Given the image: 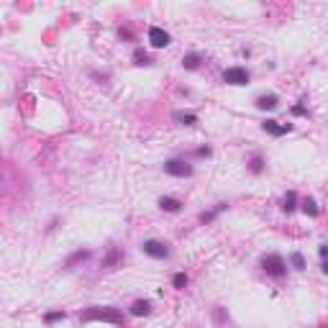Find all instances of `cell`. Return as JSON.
<instances>
[{
  "label": "cell",
  "instance_id": "11",
  "mask_svg": "<svg viewBox=\"0 0 328 328\" xmlns=\"http://www.w3.org/2000/svg\"><path fill=\"white\" fill-rule=\"evenodd\" d=\"M159 208H162V211H169V213H177L182 208V203L175 200V197H159Z\"/></svg>",
  "mask_w": 328,
  "mask_h": 328
},
{
  "label": "cell",
  "instance_id": "10",
  "mask_svg": "<svg viewBox=\"0 0 328 328\" xmlns=\"http://www.w3.org/2000/svg\"><path fill=\"white\" fill-rule=\"evenodd\" d=\"M121 259H123L121 249H111V251H108V257L103 259V267H105V269H113V267H115V264L121 262Z\"/></svg>",
  "mask_w": 328,
  "mask_h": 328
},
{
  "label": "cell",
  "instance_id": "12",
  "mask_svg": "<svg viewBox=\"0 0 328 328\" xmlns=\"http://www.w3.org/2000/svg\"><path fill=\"white\" fill-rule=\"evenodd\" d=\"M303 213L311 215V218H315L318 213H321V211H318V203H315L313 197H305V200H303Z\"/></svg>",
  "mask_w": 328,
  "mask_h": 328
},
{
  "label": "cell",
  "instance_id": "23",
  "mask_svg": "<svg viewBox=\"0 0 328 328\" xmlns=\"http://www.w3.org/2000/svg\"><path fill=\"white\" fill-rule=\"evenodd\" d=\"M197 157H211V149H208V147H200V149H197Z\"/></svg>",
  "mask_w": 328,
  "mask_h": 328
},
{
  "label": "cell",
  "instance_id": "16",
  "mask_svg": "<svg viewBox=\"0 0 328 328\" xmlns=\"http://www.w3.org/2000/svg\"><path fill=\"white\" fill-rule=\"evenodd\" d=\"M175 118H177V121H182L185 126H195L197 123V115H193V113H175Z\"/></svg>",
  "mask_w": 328,
  "mask_h": 328
},
{
  "label": "cell",
  "instance_id": "4",
  "mask_svg": "<svg viewBox=\"0 0 328 328\" xmlns=\"http://www.w3.org/2000/svg\"><path fill=\"white\" fill-rule=\"evenodd\" d=\"M164 172L175 175V177H190L193 175V167L185 159H169V162H164Z\"/></svg>",
  "mask_w": 328,
  "mask_h": 328
},
{
  "label": "cell",
  "instance_id": "6",
  "mask_svg": "<svg viewBox=\"0 0 328 328\" xmlns=\"http://www.w3.org/2000/svg\"><path fill=\"white\" fill-rule=\"evenodd\" d=\"M149 41H151V47L162 49V47H167L172 39H169V33L164 31V29H159V26H151V29H149Z\"/></svg>",
  "mask_w": 328,
  "mask_h": 328
},
{
  "label": "cell",
  "instance_id": "19",
  "mask_svg": "<svg viewBox=\"0 0 328 328\" xmlns=\"http://www.w3.org/2000/svg\"><path fill=\"white\" fill-rule=\"evenodd\" d=\"M290 262H293V267H295V269H305V259H303V254H293V257H290Z\"/></svg>",
  "mask_w": 328,
  "mask_h": 328
},
{
  "label": "cell",
  "instance_id": "5",
  "mask_svg": "<svg viewBox=\"0 0 328 328\" xmlns=\"http://www.w3.org/2000/svg\"><path fill=\"white\" fill-rule=\"evenodd\" d=\"M223 82L226 85H246V82H249V72L244 67H231V69L223 72Z\"/></svg>",
  "mask_w": 328,
  "mask_h": 328
},
{
  "label": "cell",
  "instance_id": "24",
  "mask_svg": "<svg viewBox=\"0 0 328 328\" xmlns=\"http://www.w3.org/2000/svg\"><path fill=\"white\" fill-rule=\"evenodd\" d=\"M293 113H295V115H305V108H303V105H295Z\"/></svg>",
  "mask_w": 328,
  "mask_h": 328
},
{
  "label": "cell",
  "instance_id": "9",
  "mask_svg": "<svg viewBox=\"0 0 328 328\" xmlns=\"http://www.w3.org/2000/svg\"><path fill=\"white\" fill-rule=\"evenodd\" d=\"M151 313V303L149 300H136L131 305V315H149Z\"/></svg>",
  "mask_w": 328,
  "mask_h": 328
},
{
  "label": "cell",
  "instance_id": "21",
  "mask_svg": "<svg viewBox=\"0 0 328 328\" xmlns=\"http://www.w3.org/2000/svg\"><path fill=\"white\" fill-rule=\"evenodd\" d=\"M262 164H264V162H262V157H254V159L249 162V169L254 172V175H259V172H262Z\"/></svg>",
  "mask_w": 328,
  "mask_h": 328
},
{
  "label": "cell",
  "instance_id": "1",
  "mask_svg": "<svg viewBox=\"0 0 328 328\" xmlns=\"http://www.w3.org/2000/svg\"><path fill=\"white\" fill-rule=\"evenodd\" d=\"M82 321H103V323H115V326H121L123 323V313L118 311V308H100V305H95V308H87L85 313L80 315Z\"/></svg>",
  "mask_w": 328,
  "mask_h": 328
},
{
  "label": "cell",
  "instance_id": "15",
  "mask_svg": "<svg viewBox=\"0 0 328 328\" xmlns=\"http://www.w3.org/2000/svg\"><path fill=\"white\" fill-rule=\"evenodd\" d=\"M133 59H136V65H144V67L151 65V57H149L144 49H136V51H133Z\"/></svg>",
  "mask_w": 328,
  "mask_h": 328
},
{
  "label": "cell",
  "instance_id": "7",
  "mask_svg": "<svg viewBox=\"0 0 328 328\" xmlns=\"http://www.w3.org/2000/svg\"><path fill=\"white\" fill-rule=\"evenodd\" d=\"M262 129L267 131V133H272V136H285V133L293 131V126H290V123H287V126H279L277 121H264Z\"/></svg>",
  "mask_w": 328,
  "mask_h": 328
},
{
  "label": "cell",
  "instance_id": "14",
  "mask_svg": "<svg viewBox=\"0 0 328 328\" xmlns=\"http://www.w3.org/2000/svg\"><path fill=\"white\" fill-rule=\"evenodd\" d=\"M295 203H297V197H295V193H287V195H285V200H282V208H285V211H287V213H293V211H295V208H297Z\"/></svg>",
  "mask_w": 328,
  "mask_h": 328
},
{
  "label": "cell",
  "instance_id": "3",
  "mask_svg": "<svg viewBox=\"0 0 328 328\" xmlns=\"http://www.w3.org/2000/svg\"><path fill=\"white\" fill-rule=\"evenodd\" d=\"M141 249H144V254H149L151 259H167V257H169L167 244H162V241H157V239L144 241V244H141Z\"/></svg>",
  "mask_w": 328,
  "mask_h": 328
},
{
  "label": "cell",
  "instance_id": "8",
  "mask_svg": "<svg viewBox=\"0 0 328 328\" xmlns=\"http://www.w3.org/2000/svg\"><path fill=\"white\" fill-rule=\"evenodd\" d=\"M277 105H279L277 95H259L257 98V108H262V111H275Z\"/></svg>",
  "mask_w": 328,
  "mask_h": 328
},
{
  "label": "cell",
  "instance_id": "18",
  "mask_svg": "<svg viewBox=\"0 0 328 328\" xmlns=\"http://www.w3.org/2000/svg\"><path fill=\"white\" fill-rule=\"evenodd\" d=\"M172 285H175L177 290H185L187 287V275H182V272H180V275H175V277H172Z\"/></svg>",
  "mask_w": 328,
  "mask_h": 328
},
{
  "label": "cell",
  "instance_id": "20",
  "mask_svg": "<svg viewBox=\"0 0 328 328\" xmlns=\"http://www.w3.org/2000/svg\"><path fill=\"white\" fill-rule=\"evenodd\" d=\"M90 257V251H77V254H72V257L67 259V267H72L75 262H80V259H87Z\"/></svg>",
  "mask_w": 328,
  "mask_h": 328
},
{
  "label": "cell",
  "instance_id": "22",
  "mask_svg": "<svg viewBox=\"0 0 328 328\" xmlns=\"http://www.w3.org/2000/svg\"><path fill=\"white\" fill-rule=\"evenodd\" d=\"M221 211H223V205H218L213 213H203V215H200V221H203V223H211V221H213V218H215L218 213H221Z\"/></svg>",
  "mask_w": 328,
  "mask_h": 328
},
{
  "label": "cell",
  "instance_id": "17",
  "mask_svg": "<svg viewBox=\"0 0 328 328\" xmlns=\"http://www.w3.org/2000/svg\"><path fill=\"white\" fill-rule=\"evenodd\" d=\"M65 318H67L65 311H54V313H47V315H44V321H47V323H57V321H65Z\"/></svg>",
  "mask_w": 328,
  "mask_h": 328
},
{
  "label": "cell",
  "instance_id": "13",
  "mask_svg": "<svg viewBox=\"0 0 328 328\" xmlns=\"http://www.w3.org/2000/svg\"><path fill=\"white\" fill-rule=\"evenodd\" d=\"M182 67L185 69H197L200 67V54H187V57L182 59Z\"/></svg>",
  "mask_w": 328,
  "mask_h": 328
},
{
  "label": "cell",
  "instance_id": "2",
  "mask_svg": "<svg viewBox=\"0 0 328 328\" xmlns=\"http://www.w3.org/2000/svg\"><path fill=\"white\" fill-rule=\"evenodd\" d=\"M262 269L267 272V275H272V277H285L287 264H285V259H282L279 254H269V257L262 259Z\"/></svg>",
  "mask_w": 328,
  "mask_h": 328
}]
</instances>
